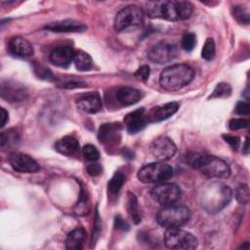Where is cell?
Instances as JSON below:
<instances>
[{
    "label": "cell",
    "mask_w": 250,
    "mask_h": 250,
    "mask_svg": "<svg viewBox=\"0 0 250 250\" xmlns=\"http://www.w3.org/2000/svg\"><path fill=\"white\" fill-rule=\"evenodd\" d=\"M194 77L193 69L185 63L170 65L162 70L159 76L160 86L167 91H177L188 83Z\"/></svg>",
    "instance_id": "4"
},
{
    "label": "cell",
    "mask_w": 250,
    "mask_h": 250,
    "mask_svg": "<svg viewBox=\"0 0 250 250\" xmlns=\"http://www.w3.org/2000/svg\"><path fill=\"white\" fill-rule=\"evenodd\" d=\"M147 123L146 117L145 115V108L141 107L134 111H131L124 117V124L126 130L131 133H137L143 130Z\"/></svg>",
    "instance_id": "17"
},
{
    "label": "cell",
    "mask_w": 250,
    "mask_h": 250,
    "mask_svg": "<svg viewBox=\"0 0 250 250\" xmlns=\"http://www.w3.org/2000/svg\"><path fill=\"white\" fill-rule=\"evenodd\" d=\"M250 111V105L246 102H238L235 106V112L240 115H248Z\"/></svg>",
    "instance_id": "40"
},
{
    "label": "cell",
    "mask_w": 250,
    "mask_h": 250,
    "mask_svg": "<svg viewBox=\"0 0 250 250\" xmlns=\"http://www.w3.org/2000/svg\"><path fill=\"white\" fill-rule=\"evenodd\" d=\"M86 237V231L83 228H77L71 230L65 239V248L69 250L82 249Z\"/></svg>",
    "instance_id": "23"
},
{
    "label": "cell",
    "mask_w": 250,
    "mask_h": 250,
    "mask_svg": "<svg viewBox=\"0 0 250 250\" xmlns=\"http://www.w3.org/2000/svg\"><path fill=\"white\" fill-rule=\"evenodd\" d=\"M248 126V120L245 118H232L229 122V128L232 131L246 128Z\"/></svg>",
    "instance_id": "36"
},
{
    "label": "cell",
    "mask_w": 250,
    "mask_h": 250,
    "mask_svg": "<svg viewBox=\"0 0 250 250\" xmlns=\"http://www.w3.org/2000/svg\"><path fill=\"white\" fill-rule=\"evenodd\" d=\"M179 50L174 43L161 41L154 45L148 52V59L158 64L167 63L178 57Z\"/></svg>",
    "instance_id": "10"
},
{
    "label": "cell",
    "mask_w": 250,
    "mask_h": 250,
    "mask_svg": "<svg viewBox=\"0 0 250 250\" xmlns=\"http://www.w3.org/2000/svg\"><path fill=\"white\" fill-rule=\"evenodd\" d=\"M73 62L75 64V67L80 71H87L93 67V60L91 56L81 50L75 52Z\"/></svg>",
    "instance_id": "26"
},
{
    "label": "cell",
    "mask_w": 250,
    "mask_h": 250,
    "mask_svg": "<svg viewBox=\"0 0 250 250\" xmlns=\"http://www.w3.org/2000/svg\"><path fill=\"white\" fill-rule=\"evenodd\" d=\"M127 211L128 214L131 218V220L133 221L134 224H139L142 221V216H141V212L139 209V202H138V198L137 196L132 193V192H128V196H127Z\"/></svg>",
    "instance_id": "25"
},
{
    "label": "cell",
    "mask_w": 250,
    "mask_h": 250,
    "mask_svg": "<svg viewBox=\"0 0 250 250\" xmlns=\"http://www.w3.org/2000/svg\"><path fill=\"white\" fill-rule=\"evenodd\" d=\"M232 191L230 188L220 182H212L202 188L200 204L208 213H218L224 209L231 200Z\"/></svg>",
    "instance_id": "3"
},
{
    "label": "cell",
    "mask_w": 250,
    "mask_h": 250,
    "mask_svg": "<svg viewBox=\"0 0 250 250\" xmlns=\"http://www.w3.org/2000/svg\"><path fill=\"white\" fill-rule=\"evenodd\" d=\"M76 105L86 113H97L102 109L103 102L98 92H89L80 95L76 99Z\"/></svg>",
    "instance_id": "14"
},
{
    "label": "cell",
    "mask_w": 250,
    "mask_h": 250,
    "mask_svg": "<svg viewBox=\"0 0 250 250\" xmlns=\"http://www.w3.org/2000/svg\"><path fill=\"white\" fill-rule=\"evenodd\" d=\"M84 157L89 161H96L100 158V152L98 148L93 145H86L82 148Z\"/></svg>",
    "instance_id": "35"
},
{
    "label": "cell",
    "mask_w": 250,
    "mask_h": 250,
    "mask_svg": "<svg viewBox=\"0 0 250 250\" xmlns=\"http://www.w3.org/2000/svg\"><path fill=\"white\" fill-rule=\"evenodd\" d=\"M1 97L10 103L22 102L27 98L26 88L14 80H3L0 85Z\"/></svg>",
    "instance_id": "12"
},
{
    "label": "cell",
    "mask_w": 250,
    "mask_h": 250,
    "mask_svg": "<svg viewBox=\"0 0 250 250\" xmlns=\"http://www.w3.org/2000/svg\"><path fill=\"white\" fill-rule=\"evenodd\" d=\"M195 45H196V36H195V34L192 33V32L185 33L184 36L182 37V41H181L182 48L187 52H190V51L193 50Z\"/></svg>",
    "instance_id": "33"
},
{
    "label": "cell",
    "mask_w": 250,
    "mask_h": 250,
    "mask_svg": "<svg viewBox=\"0 0 250 250\" xmlns=\"http://www.w3.org/2000/svg\"><path fill=\"white\" fill-rule=\"evenodd\" d=\"M20 142V135L15 129H8L1 133L0 146L3 149L11 150L18 146Z\"/></svg>",
    "instance_id": "24"
},
{
    "label": "cell",
    "mask_w": 250,
    "mask_h": 250,
    "mask_svg": "<svg viewBox=\"0 0 250 250\" xmlns=\"http://www.w3.org/2000/svg\"><path fill=\"white\" fill-rule=\"evenodd\" d=\"M142 98V93L140 90L123 86L117 88L115 91V99L118 104H120L123 106H129L132 104H137Z\"/></svg>",
    "instance_id": "21"
},
{
    "label": "cell",
    "mask_w": 250,
    "mask_h": 250,
    "mask_svg": "<svg viewBox=\"0 0 250 250\" xmlns=\"http://www.w3.org/2000/svg\"><path fill=\"white\" fill-rule=\"evenodd\" d=\"M190 211L187 206L170 204L159 210L156 216L157 223L167 229L181 228L185 226L190 219Z\"/></svg>",
    "instance_id": "5"
},
{
    "label": "cell",
    "mask_w": 250,
    "mask_h": 250,
    "mask_svg": "<svg viewBox=\"0 0 250 250\" xmlns=\"http://www.w3.org/2000/svg\"><path fill=\"white\" fill-rule=\"evenodd\" d=\"M164 244L169 249L192 250L197 247V238L190 232L180 228L167 229L163 236Z\"/></svg>",
    "instance_id": "6"
},
{
    "label": "cell",
    "mask_w": 250,
    "mask_h": 250,
    "mask_svg": "<svg viewBox=\"0 0 250 250\" xmlns=\"http://www.w3.org/2000/svg\"><path fill=\"white\" fill-rule=\"evenodd\" d=\"M57 85L63 89H77V88H83L87 84L83 80L76 78V77H63L56 79Z\"/></svg>",
    "instance_id": "27"
},
{
    "label": "cell",
    "mask_w": 250,
    "mask_h": 250,
    "mask_svg": "<svg viewBox=\"0 0 250 250\" xmlns=\"http://www.w3.org/2000/svg\"><path fill=\"white\" fill-rule=\"evenodd\" d=\"M231 95V87L229 83L221 82L217 84L213 92L211 93L209 99H220V98H228Z\"/></svg>",
    "instance_id": "28"
},
{
    "label": "cell",
    "mask_w": 250,
    "mask_h": 250,
    "mask_svg": "<svg viewBox=\"0 0 250 250\" xmlns=\"http://www.w3.org/2000/svg\"><path fill=\"white\" fill-rule=\"evenodd\" d=\"M45 29H48L53 32H82L87 26L78 21L75 20H62L50 22L44 26Z\"/></svg>",
    "instance_id": "16"
},
{
    "label": "cell",
    "mask_w": 250,
    "mask_h": 250,
    "mask_svg": "<svg viewBox=\"0 0 250 250\" xmlns=\"http://www.w3.org/2000/svg\"><path fill=\"white\" fill-rule=\"evenodd\" d=\"M55 148L58 152L69 156L78 151L79 143L73 136H64L56 143Z\"/></svg>",
    "instance_id": "22"
},
{
    "label": "cell",
    "mask_w": 250,
    "mask_h": 250,
    "mask_svg": "<svg viewBox=\"0 0 250 250\" xmlns=\"http://www.w3.org/2000/svg\"><path fill=\"white\" fill-rule=\"evenodd\" d=\"M223 139L225 140L226 143H228L232 149L236 150L239 147V144H240V139L236 136H232V135H223Z\"/></svg>",
    "instance_id": "39"
},
{
    "label": "cell",
    "mask_w": 250,
    "mask_h": 250,
    "mask_svg": "<svg viewBox=\"0 0 250 250\" xmlns=\"http://www.w3.org/2000/svg\"><path fill=\"white\" fill-rule=\"evenodd\" d=\"M215 52L216 49L214 40L212 38H207L201 50V57L206 61H211L215 57Z\"/></svg>",
    "instance_id": "30"
},
{
    "label": "cell",
    "mask_w": 250,
    "mask_h": 250,
    "mask_svg": "<svg viewBox=\"0 0 250 250\" xmlns=\"http://www.w3.org/2000/svg\"><path fill=\"white\" fill-rule=\"evenodd\" d=\"M144 21V12L136 5H129L121 9L114 18V29L117 32L139 26Z\"/></svg>",
    "instance_id": "8"
},
{
    "label": "cell",
    "mask_w": 250,
    "mask_h": 250,
    "mask_svg": "<svg viewBox=\"0 0 250 250\" xmlns=\"http://www.w3.org/2000/svg\"><path fill=\"white\" fill-rule=\"evenodd\" d=\"M121 126L119 123H104L103 124L98 133L99 141L104 145H115L120 140Z\"/></svg>",
    "instance_id": "15"
},
{
    "label": "cell",
    "mask_w": 250,
    "mask_h": 250,
    "mask_svg": "<svg viewBox=\"0 0 250 250\" xmlns=\"http://www.w3.org/2000/svg\"><path fill=\"white\" fill-rule=\"evenodd\" d=\"M146 11L149 18L177 21L190 18L193 6L187 1H149Z\"/></svg>",
    "instance_id": "2"
},
{
    "label": "cell",
    "mask_w": 250,
    "mask_h": 250,
    "mask_svg": "<svg viewBox=\"0 0 250 250\" xmlns=\"http://www.w3.org/2000/svg\"><path fill=\"white\" fill-rule=\"evenodd\" d=\"M185 161L193 169L210 179L223 180L230 175V168L223 159L206 153L188 152L185 155Z\"/></svg>",
    "instance_id": "1"
},
{
    "label": "cell",
    "mask_w": 250,
    "mask_h": 250,
    "mask_svg": "<svg viewBox=\"0 0 250 250\" xmlns=\"http://www.w3.org/2000/svg\"><path fill=\"white\" fill-rule=\"evenodd\" d=\"M114 227L117 229H122V230H128L129 229V225L128 223L121 218L120 216H116L114 219Z\"/></svg>",
    "instance_id": "41"
},
{
    "label": "cell",
    "mask_w": 250,
    "mask_h": 250,
    "mask_svg": "<svg viewBox=\"0 0 250 250\" xmlns=\"http://www.w3.org/2000/svg\"><path fill=\"white\" fill-rule=\"evenodd\" d=\"M124 182H125V176L119 171L115 172L108 182V185H107L108 190L111 193H117L122 188Z\"/></svg>",
    "instance_id": "29"
},
{
    "label": "cell",
    "mask_w": 250,
    "mask_h": 250,
    "mask_svg": "<svg viewBox=\"0 0 250 250\" xmlns=\"http://www.w3.org/2000/svg\"><path fill=\"white\" fill-rule=\"evenodd\" d=\"M232 14L235 20L243 24H248L249 23V12L246 8L242 6H234L232 9Z\"/></svg>",
    "instance_id": "32"
},
{
    "label": "cell",
    "mask_w": 250,
    "mask_h": 250,
    "mask_svg": "<svg viewBox=\"0 0 250 250\" xmlns=\"http://www.w3.org/2000/svg\"><path fill=\"white\" fill-rule=\"evenodd\" d=\"M181 195L180 187L170 183H160L150 190L151 198L163 206L176 203L181 198Z\"/></svg>",
    "instance_id": "9"
},
{
    "label": "cell",
    "mask_w": 250,
    "mask_h": 250,
    "mask_svg": "<svg viewBox=\"0 0 250 250\" xmlns=\"http://www.w3.org/2000/svg\"><path fill=\"white\" fill-rule=\"evenodd\" d=\"M0 117H1L0 127H1V128H3V127L6 125V123L8 122V120H9V113H8V111H7L5 108H3V107L1 108Z\"/></svg>",
    "instance_id": "43"
},
{
    "label": "cell",
    "mask_w": 250,
    "mask_h": 250,
    "mask_svg": "<svg viewBox=\"0 0 250 250\" xmlns=\"http://www.w3.org/2000/svg\"><path fill=\"white\" fill-rule=\"evenodd\" d=\"M123 155H124V157L130 158V159H132V158L134 157V153H133L132 151H130L128 148H125V149L123 150Z\"/></svg>",
    "instance_id": "44"
},
{
    "label": "cell",
    "mask_w": 250,
    "mask_h": 250,
    "mask_svg": "<svg viewBox=\"0 0 250 250\" xmlns=\"http://www.w3.org/2000/svg\"><path fill=\"white\" fill-rule=\"evenodd\" d=\"M75 51L69 46H59L50 54V61L59 67H67L73 61Z\"/></svg>",
    "instance_id": "18"
},
{
    "label": "cell",
    "mask_w": 250,
    "mask_h": 250,
    "mask_svg": "<svg viewBox=\"0 0 250 250\" xmlns=\"http://www.w3.org/2000/svg\"><path fill=\"white\" fill-rule=\"evenodd\" d=\"M179 108V104L176 102H170L163 105L153 108L150 113L146 116L147 122H160L168 119L173 114L177 112Z\"/></svg>",
    "instance_id": "20"
},
{
    "label": "cell",
    "mask_w": 250,
    "mask_h": 250,
    "mask_svg": "<svg viewBox=\"0 0 250 250\" xmlns=\"http://www.w3.org/2000/svg\"><path fill=\"white\" fill-rule=\"evenodd\" d=\"M33 69H34V72L37 74V76L42 79L51 80V81H56V79H57L53 75V73L50 71V69H48L47 67H45L44 65H42L40 63H34Z\"/></svg>",
    "instance_id": "34"
},
{
    "label": "cell",
    "mask_w": 250,
    "mask_h": 250,
    "mask_svg": "<svg viewBox=\"0 0 250 250\" xmlns=\"http://www.w3.org/2000/svg\"><path fill=\"white\" fill-rule=\"evenodd\" d=\"M242 249H244V248H246V249H248L249 248V242H247V241H245L244 242V244H242L241 246H240Z\"/></svg>",
    "instance_id": "46"
},
{
    "label": "cell",
    "mask_w": 250,
    "mask_h": 250,
    "mask_svg": "<svg viewBox=\"0 0 250 250\" xmlns=\"http://www.w3.org/2000/svg\"><path fill=\"white\" fill-rule=\"evenodd\" d=\"M173 176V168L163 161L143 166L138 172V179L145 184L164 183Z\"/></svg>",
    "instance_id": "7"
},
{
    "label": "cell",
    "mask_w": 250,
    "mask_h": 250,
    "mask_svg": "<svg viewBox=\"0 0 250 250\" xmlns=\"http://www.w3.org/2000/svg\"><path fill=\"white\" fill-rule=\"evenodd\" d=\"M86 171H87L88 175H90V176H92V177H96V176H99V175L102 173L103 167H102L101 164H99V163L92 162V163H90V164L87 165Z\"/></svg>",
    "instance_id": "38"
},
{
    "label": "cell",
    "mask_w": 250,
    "mask_h": 250,
    "mask_svg": "<svg viewBox=\"0 0 250 250\" xmlns=\"http://www.w3.org/2000/svg\"><path fill=\"white\" fill-rule=\"evenodd\" d=\"M243 153L247 154L249 152V146H248V137L245 138V141H244V146H243V149H242Z\"/></svg>",
    "instance_id": "45"
},
{
    "label": "cell",
    "mask_w": 250,
    "mask_h": 250,
    "mask_svg": "<svg viewBox=\"0 0 250 250\" xmlns=\"http://www.w3.org/2000/svg\"><path fill=\"white\" fill-rule=\"evenodd\" d=\"M94 226H95V228H94V231H93V242L96 241L97 236L99 235V232H100V229H101V227H102L98 211H96V217H95V224H94Z\"/></svg>",
    "instance_id": "42"
},
{
    "label": "cell",
    "mask_w": 250,
    "mask_h": 250,
    "mask_svg": "<svg viewBox=\"0 0 250 250\" xmlns=\"http://www.w3.org/2000/svg\"><path fill=\"white\" fill-rule=\"evenodd\" d=\"M8 161L11 167L20 173H36L40 170L38 162L31 156L21 152H12Z\"/></svg>",
    "instance_id": "13"
},
{
    "label": "cell",
    "mask_w": 250,
    "mask_h": 250,
    "mask_svg": "<svg viewBox=\"0 0 250 250\" xmlns=\"http://www.w3.org/2000/svg\"><path fill=\"white\" fill-rule=\"evenodd\" d=\"M149 75H150V68L148 65H146V64L140 66L135 73V76L142 81H146Z\"/></svg>",
    "instance_id": "37"
},
{
    "label": "cell",
    "mask_w": 250,
    "mask_h": 250,
    "mask_svg": "<svg viewBox=\"0 0 250 250\" xmlns=\"http://www.w3.org/2000/svg\"><path fill=\"white\" fill-rule=\"evenodd\" d=\"M177 151L175 143L166 136L156 138L150 145V152L158 161H166L172 158Z\"/></svg>",
    "instance_id": "11"
},
{
    "label": "cell",
    "mask_w": 250,
    "mask_h": 250,
    "mask_svg": "<svg viewBox=\"0 0 250 250\" xmlns=\"http://www.w3.org/2000/svg\"><path fill=\"white\" fill-rule=\"evenodd\" d=\"M235 198L239 204H247L250 198L249 188L245 184L239 185L235 189Z\"/></svg>",
    "instance_id": "31"
},
{
    "label": "cell",
    "mask_w": 250,
    "mask_h": 250,
    "mask_svg": "<svg viewBox=\"0 0 250 250\" xmlns=\"http://www.w3.org/2000/svg\"><path fill=\"white\" fill-rule=\"evenodd\" d=\"M8 49L12 55L20 58H27L33 54L32 45L21 36L12 37L9 40Z\"/></svg>",
    "instance_id": "19"
}]
</instances>
